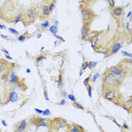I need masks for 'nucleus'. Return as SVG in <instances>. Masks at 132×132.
Listing matches in <instances>:
<instances>
[{
    "instance_id": "14",
    "label": "nucleus",
    "mask_w": 132,
    "mask_h": 132,
    "mask_svg": "<svg viewBox=\"0 0 132 132\" xmlns=\"http://www.w3.org/2000/svg\"><path fill=\"white\" fill-rule=\"evenodd\" d=\"M92 36V31L90 26L83 25L81 29V39L85 42H88Z\"/></svg>"
},
{
    "instance_id": "24",
    "label": "nucleus",
    "mask_w": 132,
    "mask_h": 132,
    "mask_svg": "<svg viewBox=\"0 0 132 132\" xmlns=\"http://www.w3.org/2000/svg\"><path fill=\"white\" fill-rule=\"evenodd\" d=\"M48 30L50 31L53 35H56V34L57 33V32H58L57 27H56V26H54V25H52V26H51V27H49Z\"/></svg>"
},
{
    "instance_id": "43",
    "label": "nucleus",
    "mask_w": 132,
    "mask_h": 132,
    "mask_svg": "<svg viewBox=\"0 0 132 132\" xmlns=\"http://www.w3.org/2000/svg\"><path fill=\"white\" fill-rule=\"evenodd\" d=\"M66 104V101L64 100V99H63V100H61L60 103H58V105H61V106H63V105H65Z\"/></svg>"
},
{
    "instance_id": "18",
    "label": "nucleus",
    "mask_w": 132,
    "mask_h": 132,
    "mask_svg": "<svg viewBox=\"0 0 132 132\" xmlns=\"http://www.w3.org/2000/svg\"><path fill=\"white\" fill-rule=\"evenodd\" d=\"M101 32H94L93 34H92V36L89 39V42L91 43L92 48L96 50L97 45V42H98V39H99V36H100Z\"/></svg>"
},
{
    "instance_id": "40",
    "label": "nucleus",
    "mask_w": 132,
    "mask_h": 132,
    "mask_svg": "<svg viewBox=\"0 0 132 132\" xmlns=\"http://www.w3.org/2000/svg\"><path fill=\"white\" fill-rule=\"evenodd\" d=\"M99 76H100V75H99V73H97V74H95V75L94 76L93 79H92H92H91V80H92V81H93V82H94V81H96V79H97V77H98Z\"/></svg>"
},
{
    "instance_id": "8",
    "label": "nucleus",
    "mask_w": 132,
    "mask_h": 132,
    "mask_svg": "<svg viewBox=\"0 0 132 132\" xmlns=\"http://www.w3.org/2000/svg\"><path fill=\"white\" fill-rule=\"evenodd\" d=\"M49 0L42 1L39 4V19L40 20H45L48 19L51 14V12L49 10Z\"/></svg>"
},
{
    "instance_id": "45",
    "label": "nucleus",
    "mask_w": 132,
    "mask_h": 132,
    "mask_svg": "<svg viewBox=\"0 0 132 132\" xmlns=\"http://www.w3.org/2000/svg\"><path fill=\"white\" fill-rule=\"evenodd\" d=\"M5 29H6V26L3 23H0V30H5Z\"/></svg>"
},
{
    "instance_id": "49",
    "label": "nucleus",
    "mask_w": 132,
    "mask_h": 132,
    "mask_svg": "<svg viewBox=\"0 0 132 132\" xmlns=\"http://www.w3.org/2000/svg\"><path fill=\"white\" fill-rule=\"evenodd\" d=\"M41 36H42V33H40V32H39V33L37 34V36H36V37H37L38 39H40Z\"/></svg>"
},
{
    "instance_id": "55",
    "label": "nucleus",
    "mask_w": 132,
    "mask_h": 132,
    "mask_svg": "<svg viewBox=\"0 0 132 132\" xmlns=\"http://www.w3.org/2000/svg\"><path fill=\"white\" fill-rule=\"evenodd\" d=\"M12 132H17L16 131H12Z\"/></svg>"
},
{
    "instance_id": "41",
    "label": "nucleus",
    "mask_w": 132,
    "mask_h": 132,
    "mask_svg": "<svg viewBox=\"0 0 132 132\" xmlns=\"http://www.w3.org/2000/svg\"><path fill=\"white\" fill-rule=\"evenodd\" d=\"M122 53L123 55L128 56V57H129L130 58L131 57V54H129V53H128V52H126V51H122Z\"/></svg>"
},
{
    "instance_id": "39",
    "label": "nucleus",
    "mask_w": 132,
    "mask_h": 132,
    "mask_svg": "<svg viewBox=\"0 0 132 132\" xmlns=\"http://www.w3.org/2000/svg\"><path fill=\"white\" fill-rule=\"evenodd\" d=\"M61 95H62L64 98H67V95H68V94H67V93L65 92L64 90H61Z\"/></svg>"
},
{
    "instance_id": "52",
    "label": "nucleus",
    "mask_w": 132,
    "mask_h": 132,
    "mask_svg": "<svg viewBox=\"0 0 132 132\" xmlns=\"http://www.w3.org/2000/svg\"><path fill=\"white\" fill-rule=\"evenodd\" d=\"M30 72H31L29 68H27V73H30Z\"/></svg>"
},
{
    "instance_id": "47",
    "label": "nucleus",
    "mask_w": 132,
    "mask_h": 132,
    "mask_svg": "<svg viewBox=\"0 0 132 132\" xmlns=\"http://www.w3.org/2000/svg\"><path fill=\"white\" fill-rule=\"evenodd\" d=\"M2 125H3V126H4V127H7V126H8V124H7V123H6V122H5V120H4V119H2Z\"/></svg>"
},
{
    "instance_id": "23",
    "label": "nucleus",
    "mask_w": 132,
    "mask_h": 132,
    "mask_svg": "<svg viewBox=\"0 0 132 132\" xmlns=\"http://www.w3.org/2000/svg\"><path fill=\"white\" fill-rule=\"evenodd\" d=\"M45 59H46V55H45V54L42 53V54H40L39 55H38L36 57V64H39V63H41L42 61H43L44 60H45Z\"/></svg>"
},
{
    "instance_id": "27",
    "label": "nucleus",
    "mask_w": 132,
    "mask_h": 132,
    "mask_svg": "<svg viewBox=\"0 0 132 132\" xmlns=\"http://www.w3.org/2000/svg\"><path fill=\"white\" fill-rule=\"evenodd\" d=\"M92 78V75L91 74V75H89V76H88V77L84 80V81H83V84H84V85H85V87L90 84V81H91Z\"/></svg>"
},
{
    "instance_id": "16",
    "label": "nucleus",
    "mask_w": 132,
    "mask_h": 132,
    "mask_svg": "<svg viewBox=\"0 0 132 132\" xmlns=\"http://www.w3.org/2000/svg\"><path fill=\"white\" fill-rule=\"evenodd\" d=\"M19 100V95L17 92L14 90H11L10 92L8 93L7 94V98L5 100V101L4 103V104L7 103H14L17 102Z\"/></svg>"
},
{
    "instance_id": "42",
    "label": "nucleus",
    "mask_w": 132,
    "mask_h": 132,
    "mask_svg": "<svg viewBox=\"0 0 132 132\" xmlns=\"http://www.w3.org/2000/svg\"><path fill=\"white\" fill-rule=\"evenodd\" d=\"M35 112H36V114H42V110H41L39 109H37V108H35L34 109Z\"/></svg>"
},
{
    "instance_id": "35",
    "label": "nucleus",
    "mask_w": 132,
    "mask_h": 132,
    "mask_svg": "<svg viewBox=\"0 0 132 132\" xmlns=\"http://www.w3.org/2000/svg\"><path fill=\"white\" fill-rule=\"evenodd\" d=\"M67 97L72 102H76V98L75 97V96L73 94H68L67 95Z\"/></svg>"
},
{
    "instance_id": "46",
    "label": "nucleus",
    "mask_w": 132,
    "mask_h": 132,
    "mask_svg": "<svg viewBox=\"0 0 132 132\" xmlns=\"http://www.w3.org/2000/svg\"><path fill=\"white\" fill-rule=\"evenodd\" d=\"M122 128H124L125 129H127V130H128V129H129V127H128V125H127L126 123H125V124H124V125H122Z\"/></svg>"
},
{
    "instance_id": "9",
    "label": "nucleus",
    "mask_w": 132,
    "mask_h": 132,
    "mask_svg": "<svg viewBox=\"0 0 132 132\" xmlns=\"http://www.w3.org/2000/svg\"><path fill=\"white\" fill-rule=\"evenodd\" d=\"M112 17L116 21L119 26H122L123 20L125 18V7L124 6H118L115 7L110 10Z\"/></svg>"
},
{
    "instance_id": "51",
    "label": "nucleus",
    "mask_w": 132,
    "mask_h": 132,
    "mask_svg": "<svg viewBox=\"0 0 132 132\" xmlns=\"http://www.w3.org/2000/svg\"><path fill=\"white\" fill-rule=\"evenodd\" d=\"M131 11H129L128 14L127 15V18H130V17H131Z\"/></svg>"
},
{
    "instance_id": "29",
    "label": "nucleus",
    "mask_w": 132,
    "mask_h": 132,
    "mask_svg": "<svg viewBox=\"0 0 132 132\" xmlns=\"http://www.w3.org/2000/svg\"><path fill=\"white\" fill-rule=\"evenodd\" d=\"M97 64V62H93V61H90L88 62V68H89L90 70L94 69Z\"/></svg>"
},
{
    "instance_id": "17",
    "label": "nucleus",
    "mask_w": 132,
    "mask_h": 132,
    "mask_svg": "<svg viewBox=\"0 0 132 132\" xmlns=\"http://www.w3.org/2000/svg\"><path fill=\"white\" fill-rule=\"evenodd\" d=\"M83 130H85L84 128L79 125L74 123H68L67 126L66 127L65 132H81Z\"/></svg>"
},
{
    "instance_id": "1",
    "label": "nucleus",
    "mask_w": 132,
    "mask_h": 132,
    "mask_svg": "<svg viewBox=\"0 0 132 132\" xmlns=\"http://www.w3.org/2000/svg\"><path fill=\"white\" fill-rule=\"evenodd\" d=\"M24 9L23 5L19 1H5L0 6V20L8 23H14L17 15Z\"/></svg>"
},
{
    "instance_id": "57",
    "label": "nucleus",
    "mask_w": 132,
    "mask_h": 132,
    "mask_svg": "<svg viewBox=\"0 0 132 132\" xmlns=\"http://www.w3.org/2000/svg\"><path fill=\"white\" fill-rule=\"evenodd\" d=\"M0 132H2V131H0Z\"/></svg>"
},
{
    "instance_id": "2",
    "label": "nucleus",
    "mask_w": 132,
    "mask_h": 132,
    "mask_svg": "<svg viewBox=\"0 0 132 132\" xmlns=\"http://www.w3.org/2000/svg\"><path fill=\"white\" fill-rule=\"evenodd\" d=\"M39 11L38 5H32L26 8L23 11L21 23L25 27L30 26L34 23L36 20L39 18Z\"/></svg>"
},
{
    "instance_id": "34",
    "label": "nucleus",
    "mask_w": 132,
    "mask_h": 132,
    "mask_svg": "<svg viewBox=\"0 0 132 132\" xmlns=\"http://www.w3.org/2000/svg\"><path fill=\"white\" fill-rule=\"evenodd\" d=\"M51 114V111L48 109H46L42 111V116H50Z\"/></svg>"
},
{
    "instance_id": "15",
    "label": "nucleus",
    "mask_w": 132,
    "mask_h": 132,
    "mask_svg": "<svg viewBox=\"0 0 132 132\" xmlns=\"http://www.w3.org/2000/svg\"><path fill=\"white\" fill-rule=\"evenodd\" d=\"M28 127V124H27V121L26 119L21 120L20 122H17L14 126V131H16L17 132H25L27 129Z\"/></svg>"
},
{
    "instance_id": "25",
    "label": "nucleus",
    "mask_w": 132,
    "mask_h": 132,
    "mask_svg": "<svg viewBox=\"0 0 132 132\" xmlns=\"http://www.w3.org/2000/svg\"><path fill=\"white\" fill-rule=\"evenodd\" d=\"M72 106H73L75 108H77V109H79V110H85L84 106H83L81 104H80L79 102H72Z\"/></svg>"
},
{
    "instance_id": "53",
    "label": "nucleus",
    "mask_w": 132,
    "mask_h": 132,
    "mask_svg": "<svg viewBox=\"0 0 132 132\" xmlns=\"http://www.w3.org/2000/svg\"><path fill=\"white\" fill-rule=\"evenodd\" d=\"M82 72H83V71H82V70H80V74H79V76H81V74H82Z\"/></svg>"
},
{
    "instance_id": "10",
    "label": "nucleus",
    "mask_w": 132,
    "mask_h": 132,
    "mask_svg": "<svg viewBox=\"0 0 132 132\" xmlns=\"http://www.w3.org/2000/svg\"><path fill=\"white\" fill-rule=\"evenodd\" d=\"M123 45V41L121 39H116L112 42L110 45V46L107 48L106 51L104 53L105 54V57L112 56V54H116L122 48Z\"/></svg>"
},
{
    "instance_id": "20",
    "label": "nucleus",
    "mask_w": 132,
    "mask_h": 132,
    "mask_svg": "<svg viewBox=\"0 0 132 132\" xmlns=\"http://www.w3.org/2000/svg\"><path fill=\"white\" fill-rule=\"evenodd\" d=\"M15 86H17L19 89L23 91V92L27 89V84L25 82V80L23 79H20L19 81L16 83Z\"/></svg>"
},
{
    "instance_id": "13",
    "label": "nucleus",
    "mask_w": 132,
    "mask_h": 132,
    "mask_svg": "<svg viewBox=\"0 0 132 132\" xmlns=\"http://www.w3.org/2000/svg\"><path fill=\"white\" fill-rule=\"evenodd\" d=\"M48 119L42 118L38 116H34L31 118L30 123L35 125L37 128L40 127H46L48 128Z\"/></svg>"
},
{
    "instance_id": "3",
    "label": "nucleus",
    "mask_w": 132,
    "mask_h": 132,
    "mask_svg": "<svg viewBox=\"0 0 132 132\" xmlns=\"http://www.w3.org/2000/svg\"><path fill=\"white\" fill-rule=\"evenodd\" d=\"M131 59L126 58L119 62L117 65L112 66L108 69L114 76H122L125 78L126 76H128V73H131Z\"/></svg>"
},
{
    "instance_id": "37",
    "label": "nucleus",
    "mask_w": 132,
    "mask_h": 132,
    "mask_svg": "<svg viewBox=\"0 0 132 132\" xmlns=\"http://www.w3.org/2000/svg\"><path fill=\"white\" fill-rule=\"evenodd\" d=\"M126 28H127V30L129 32V34H130V36H131V27H130V22H128V23H126Z\"/></svg>"
},
{
    "instance_id": "7",
    "label": "nucleus",
    "mask_w": 132,
    "mask_h": 132,
    "mask_svg": "<svg viewBox=\"0 0 132 132\" xmlns=\"http://www.w3.org/2000/svg\"><path fill=\"white\" fill-rule=\"evenodd\" d=\"M68 122L61 117H56L54 119H48V128L49 132H56L61 128H64L67 126Z\"/></svg>"
},
{
    "instance_id": "54",
    "label": "nucleus",
    "mask_w": 132,
    "mask_h": 132,
    "mask_svg": "<svg viewBox=\"0 0 132 132\" xmlns=\"http://www.w3.org/2000/svg\"><path fill=\"white\" fill-rule=\"evenodd\" d=\"M81 132H87L86 131H85V130H83V131H81Z\"/></svg>"
},
{
    "instance_id": "22",
    "label": "nucleus",
    "mask_w": 132,
    "mask_h": 132,
    "mask_svg": "<svg viewBox=\"0 0 132 132\" xmlns=\"http://www.w3.org/2000/svg\"><path fill=\"white\" fill-rule=\"evenodd\" d=\"M60 74H59V77L58 79L57 80V86L58 88L60 90H63V71H60Z\"/></svg>"
},
{
    "instance_id": "11",
    "label": "nucleus",
    "mask_w": 132,
    "mask_h": 132,
    "mask_svg": "<svg viewBox=\"0 0 132 132\" xmlns=\"http://www.w3.org/2000/svg\"><path fill=\"white\" fill-rule=\"evenodd\" d=\"M1 79L8 85H15L16 83L19 81L20 78L18 76L16 72L14 70H12V71L9 72L5 73L2 76H1Z\"/></svg>"
},
{
    "instance_id": "48",
    "label": "nucleus",
    "mask_w": 132,
    "mask_h": 132,
    "mask_svg": "<svg viewBox=\"0 0 132 132\" xmlns=\"http://www.w3.org/2000/svg\"><path fill=\"white\" fill-rule=\"evenodd\" d=\"M5 59H6V60H10V61L13 60V58H12L11 57H10L9 55H7V54H5Z\"/></svg>"
},
{
    "instance_id": "30",
    "label": "nucleus",
    "mask_w": 132,
    "mask_h": 132,
    "mask_svg": "<svg viewBox=\"0 0 132 132\" xmlns=\"http://www.w3.org/2000/svg\"><path fill=\"white\" fill-rule=\"evenodd\" d=\"M86 88H87V92H88V94L90 97H92V86L89 84L88 85L86 86Z\"/></svg>"
},
{
    "instance_id": "6",
    "label": "nucleus",
    "mask_w": 132,
    "mask_h": 132,
    "mask_svg": "<svg viewBox=\"0 0 132 132\" xmlns=\"http://www.w3.org/2000/svg\"><path fill=\"white\" fill-rule=\"evenodd\" d=\"M113 88H117L116 76L107 68L102 76V94Z\"/></svg>"
},
{
    "instance_id": "32",
    "label": "nucleus",
    "mask_w": 132,
    "mask_h": 132,
    "mask_svg": "<svg viewBox=\"0 0 132 132\" xmlns=\"http://www.w3.org/2000/svg\"><path fill=\"white\" fill-rule=\"evenodd\" d=\"M9 31L11 33H12V34H14V35H15V36H19V32L16 30L15 29L12 28V27H9Z\"/></svg>"
},
{
    "instance_id": "26",
    "label": "nucleus",
    "mask_w": 132,
    "mask_h": 132,
    "mask_svg": "<svg viewBox=\"0 0 132 132\" xmlns=\"http://www.w3.org/2000/svg\"><path fill=\"white\" fill-rule=\"evenodd\" d=\"M55 5H56V1H50L49 0V5H49V10L51 13L55 8Z\"/></svg>"
},
{
    "instance_id": "28",
    "label": "nucleus",
    "mask_w": 132,
    "mask_h": 132,
    "mask_svg": "<svg viewBox=\"0 0 132 132\" xmlns=\"http://www.w3.org/2000/svg\"><path fill=\"white\" fill-rule=\"evenodd\" d=\"M107 2L109 4V7H110V10L116 7V2L114 0H109V1H107Z\"/></svg>"
},
{
    "instance_id": "12",
    "label": "nucleus",
    "mask_w": 132,
    "mask_h": 132,
    "mask_svg": "<svg viewBox=\"0 0 132 132\" xmlns=\"http://www.w3.org/2000/svg\"><path fill=\"white\" fill-rule=\"evenodd\" d=\"M17 64L11 63L5 58H0V76L5 73L14 70Z\"/></svg>"
},
{
    "instance_id": "56",
    "label": "nucleus",
    "mask_w": 132,
    "mask_h": 132,
    "mask_svg": "<svg viewBox=\"0 0 132 132\" xmlns=\"http://www.w3.org/2000/svg\"><path fill=\"white\" fill-rule=\"evenodd\" d=\"M123 132H126V131H123Z\"/></svg>"
},
{
    "instance_id": "33",
    "label": "nucleus",
    "mask_w": 132,
    "mask_h": 132,
    "mask_svg": "<svg viewBox=\"0 0 132 132\" xmlns=\"http://www.w3.org/2000/svg\"><path fill=\"white\" fill-rule=\"evenodd\" d=\"M44 97H45V99L46 101H49L48 94V92H47V89H46V87H45V86L44 87Z\"/></svg>"
},
{
    "instance_id": "4",
    "label": "nucleus",
    "mask_w": 132,
    "mask_h": 132,
    "mask_svg": "<svg viewBox=\"0 0 132 132\" xmlns=\"http://www.w3.org/2000/svg\"><path fill=\"white\" fill-rule=\"evenodd\" d=\"M79 3L83 25L91 26L93 20L97 17V14L92 10L89 5H87V1H81Z\"/></svg>"
},
{
    "instance_id": "36",
    "label": "nucleus",
    "mask_w": 132,
    "mask_h": 132,
    "mask_svg": "<svg viewBox=\"0 0 132 132\" xmlns=\"http://www.w3.org/2000/svg\"><path fill=\"white\" fill-rule=\"evenodd\" d=\"M0 37L1 38H2V39H6V40L8 41H11V39L10 37L9 36H5V35H3V34H0Z\"/></svg>"
},
{
    "instance_id": "19",
    "label": "nucleus",
    "mask_w": 132,
    "mask_h": 132,
    "mask_svg": "<svg viewBox=\"0 0 132 132\" xmlns=\"http://www.w3.org/2000/svg\"><path fill=\"white\" fill-rule=\"evenodd\" d=\"M38 31L42 33V32L46 31L50 27V21L49 20H45L43 23H40L38 27Z\"/></svg>"
},
{
    "instance_id": "31",
    "label": "nucleus",
    "mask_w": 132,
    "mask_h": 132,
    "mask_svg": "<svg viewBox=\"0 0 132 132\" xmlns=\"http://www.w3.org/2000/svg\"><path fill=\"white\" fill-rule=\"evenodd\" d=\"M88 61H85L81 65V70L82 71H85L88 68Z\"/></svg>"
},
{
    "instance_id": "38",
    "label": "nucleus",
    "mask_w": 132,
    "mask_h": 132,
    "mask_svg": "<svg viewBox=\"0 0 132 132\" xmlns=\"http://www.w3.org/2000/svg\"><path fill=\"white\" fill-rule=\"evenodd\" d=\"M54 37H55V38H56V39H57V40L62 41L63 42H65V40H64V39H63V38H62L61 36H58L57 34H56V35H54Z\"/></svg>"
},
{
    "instance_id": "21",
    "label": "nucleus",
    "mask_w": 132,
    "mask_h": 132,
    "mask_svg": "<svg viewBox=\"0 0 132 132\" xmlns=\"http://www.w3.org/2000/svg\"><path fill=\"white\" fill-rule=\"evenodd\" d=\"M31 37V35L29 33L28 31H26L25 32L22 33L21 35H19V36L18 37V41L20 42H24L26 40L29 39Z\"/></svg>"
},
{
    "instance_id": "50",
    "label": "nucleus",
    "mask_w": 132,
    "mask_h": 132,
    "mask_svg": "<svg viewBox=\"0 0 132 132\" xmlns=\"http://www.w3.org/2000/svg\"><path fill=\"white\" fill-rule=\"evenodd\" d=\"M54 26H56V27H57V26L58 25V21H57V20H54Z\"/></svg>"
},
{
    "instance_id": "44",
    "label": "nucleus",
    "mask_w": 132,
    "mask_h": 132,
    "mask_svg": "<svg viewBox=\"0 0 132 132\" xmlns=\"http://www.w3.org/2000/svg\"><path fill=\"white\" fill-rule=\"evenodd\" d=\"M1 51H2V52H4V53H5V54H7V55H9V54H9V51H7V50H6V49H5V48H2V49H1Z\"/></svg>"
},
{
    "instance_id": "5",
    "label": "nucleus",
    "mask_w": 132,
    "mask_h": 132,
    "mask_svg": "<svg viewBox=\"0 0 132 132\" xmlns=\"http://www.w3.org/2000/svg\"><path fill=\"white\" fill-rule=\"evenodd\" d=\"M103 97L106 100L112 102V103L117 106H120L125 101L124 97L119 91V88H113L105 92L103 94Z\"/></svg>"
}]
</instances>
